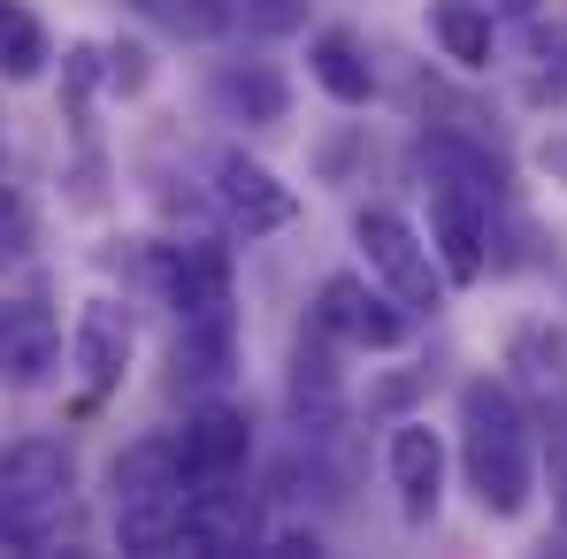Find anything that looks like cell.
<instances>
[{"mask_svg":"<svg viewBox=\"0 0 567 559\" xmlns=\"http://www.w3.org/2000/svg\"><path fill=\"white\" fill-rule=\"evenodd\" d=\"M461 475L491 521H522L537 498V453H529V414L498 375L461 383Z\"/></svg>","mask_w":567,"mask_h":559,"instance_id":"obj_1","label":"cell"},{"mask_svg":"<svg viewBox=\"0 0 567 559\" xmlns=\"http://www.w3.org/2000/svg\"><path fill=\"white\" fill-rule=\"evenodd\" d=\"M107 483H115V545L123 552L154 559V552H177L185 545L192 475L177 460V437H138L131 453H115Z\"/></svg>","mask_w":567,"mask_h":559,"instance_id":"obj_2","label":"cell"},{"mask_svg":"<svg viewBox=\"0 0 567 559\" xmlns=\"http://www.w3.org/2000/svg\"><path fill=\"white\" fill-rule=\"evenodd\" d=\"M353 246H361V261H369V277L399 299V307H414V314H437L445 307V261H437V246L399 215V207H361L353 215Z\"/></svg>","mask_w":567,"mask_h":559,"instance_id":"obj_3","label":"cell"},{"mask_svg":"<svg viewBox=\"0 0 567 559\" xmlns=\"http://www.w3.org/2000/svg\"><path fill=\"white\" fill-rule=\"evenodd\" d=\"M70 445L23 437L0 453V545H47L54 514L70 506Z\"/></svg>","mask_w":567,"mask_h":559,"instance_id":"obj_4","label":"cell"},{"mask_svg":"<svg viewBox=\"0 0 567 559\" xmlns=\"http://www.w3.org/2000/svg\"><path fill=\"white\" fill-rule=\"evenodd\" d=\"M269 545V514H261V490H246L238 475L223 483H192V506H185V545L177 552L199 559H246Z\"/></svg>","mask_w":567,"mask_h":559,"instance_id":"obj_5","label":"cell"},{"mask_svg":"<svg viewBox=\"0 0 567 559\" xmlns=\"http://www.w3.org/2000/svg\"><path fill=\"white\" fill-rule=\"evenodd\" d=\"M491 207H498V191L461 185V177H430V246H437L453 283H475L483 261H491L483 253L491 246Z\"/></svg>","mask_w":567,"mask_h":559,"instance_id":"obj_6","label":"cell"},{"mask_svg":"<svg viewBox=\"0 0 567 559\" xmlns=\"http://www.w3.org/2000/svg\"><path fill=\"white\" fill-rule=\"evenodd\" d=\"M315 322L353 353H399L406 330H414V307H399L391 291H369L361 277H330L315 299Z\"/></svg>","mask_w":567,"mask_h":559,"instance_id":"obj_7","label":"cell"},{"mask_svg":"<svg viewBox=\"0 0 567 559\" xmlns=\"http://www.w3.org/2000/svg\"><path fill=\"white\" fill-rule=\"evenodd\" d=\"M215 207L230 215V230L269 238V230H284V222L299 215V191L284 185L269 162H254L246 146H223V154H215Z\"/></svg>","mask_w":567,"mask_h":559,"instance_id":"obj_8","label":"cell"},{"mask_svg":"<svg viewBox=\"0 0 567 559\" xmlns=\"http://www.w3.org/2000/svg\"><path fill=\"white\" fill-rule=\"evenodd\" d=\"M131 353H138V330H131V307L115 299H85L78 307V330H70V361H78V383L107 398L123 375H131Z\"/></svg>","mask_w":567,"mask_h":559,"instance_id":"obj_9","label":"cell"},{"mask_svg":"<svg viewBox=\"0 0 567 559\" xmlns=\"http://www.w3.org/2000/svg\"><path fill=\"white\" fill-rule=\"evenodd\" d=\"M383 467H391L399 514H406L414 529L437 521V506H445V437H437L430 422H399L391 445H383Z\"/></svg>","mask_w":567,"mask_h":559,"instance_id":"obj_10","label":"cell"},{"mask_svg":"<svg viewBox=\"0 0 567 559\" xmlns=\"http://www.w3.org/2000/svg\"><path fill=\"white\" fill-rule=\"evenodd\" d=\"M54 369H62V322L39 299H0V383L39 391Z\"/></svg>","mask_w":567,"mask_h":559,"instance_id":"obj_11","label":"cell"},{"mask_svg":"<svg viewBox=\"0 0 567 559\" xmlns=\"http://www.w3.org/2000/svg\"><path fill=\"white\" fill-rule=\"evenodd\" d=\"M177 460H185L192 483L246 475V460H254V422H246V406H223V398H207V406L192 414L185 429H177Z\"/></svg>","mask_w":567,"mask_h":559,"instance_id":"obj_12","label":"cell"},{"mask_svg":"<svg viewBox=\"0 0 567 559\" xmlns=\"http://www.w3.org/2000/svg\"><path fill=\"white\" fill-rule=\"evenodd\" d=\"M154 283L177 314H199V307H223L230 299V253L215 238H177V246H154Z\"/></svg>","mask_w":567,"mask_h":559,"instance_id":"obj_13","label":"cell"},{"mask_svg":"<svg viewBox=\"0 0 567 559\" xmlns=\"http://www.w3.org/2000/svg\"><path fill=\"white\" fill-rule=\"evenodd\" d=\"M330 330L322 322H307L299 330V353H291V414H299V429H330L338 422V406H346V383H338V361H330Z\"/></svg>","mask_w":567,"mask_h":559,"instance_id":"obj_14","label":"cell"},{"mask_svg":"<svg viewBox=\"0 0 567 559\" xmlns=\"http://www.w3.org/2000/svg\"><path fill=\"white\" fill-rule=\"evenodd\" d=\"M230 369H238V314H230V299L199 307V314H177V375L215 391Z\"/></svg>","mask_w":567,"mask_h":559,"instance_id":"obj_15","label":"cell"},{"mask_svg":"<svg viewBox=\"0 0 567 559\" xmlns=\"http://www.w3.org/2000/svg\"><path fill=\"white\" fill-rule=\"evenodd\" d=\"M307 77L338 100V107H369L377 100V62H369V46L353 31H315L307 39Z\"/></svg>","mask_w":567,"mask_h":559,"instance_id":"obj_16","label":"cell"},{"mask_svg":"<svg viewBox=\"0 0 567 559\" xmlns=\"http://www.w3.org/2000/svg\"><path fill=\"white\" fill-rule=\"evenodd\" d=\"M430 39L445 46V62H461V70H491L498 15H491V0H430Z\"/></svg>","mask_w":567,"mask_h":559,"instance_id":"obj_17","label":"cell"},{"mask_svg":"<svg viewBox=\"0 0 567 559\" xmlns=\"http://www.w3.org/2000/svg\"><path fill=\"white\" fill-rule=\"evenodd\" d=\"M215 107H223L230 123H284L291 93H284V77L269 62H223V70H215Z\"/></svg>","mask_w":567,"mask_h":559,"instance_id":"obj_18","label":"cell"},{"mask_svg":"<svg viewBox=\"0 0 567 559\" xmlns=\"http://www.w3.org/2000/svg\"><path fill=\"white\" fill-rule=\"evenodd\" d=\"M47 62H54L47 23L23 0H0V85H31V77H47Z\"/></svg>","mask_w":567,"mask_h":559,"instance_id":"obj_19","label":"cell"},{"mask_svg":"<svg viewBox=\"0 0 567 559\" xmlns=\"http://www.w3.org/2000/svg\"><path fill=\"white\" fill-rule=\"evenodd\" d=\"M506 361L522 369V383H537V391H567V330H553V322L514 330Z\"/></svg>","mask_w":567,"mask_h":559,"instance_id":"obj_20","label":"cell"},{"mask_svg":"<svg viewBox=\"0 0 567 559\" xmlns=\"http://www.w3.org/2000/svg\"><path fill=\"white\" fill-rule=\"evenodd\" d=\"M154 15L177 31V39H215L238 23V0H154Z\"/></svg>","mask_w":567,"mask_h":559,"instance_id":"obj_21","label":"cell"},{"mask_svg":"<svg viewBox=\"0 0 567 559\" xmlns=\"http://www.w3.org/2000/svg\"><path fill=\"white\" fill-rule=\"evenodd\" d=\"M16 261H31V207L16 185H0V269H16Z\"/></svg>","mask_w":567,"mask_h":559,"instance_id":"obj_22","label":"cell"},{"mask_svg":"<svg viewBox=\"0 0 567 559\" xmlns=\"http://www.w3.org/2000/svg\"><path fill=\"white\" fill-rule=\"evenodd\" d=\"M238 23L254 39H277V31H299L307 23V0H238Z\"/></svg>","mask_w":567,"mask_h":559,"instance_id":"obj_23","label":"cell"},{"mask_svg":"<svg viewBox=\"0 0 567 559\" xmlns=\"http://www.w3.org/2000/svg\"><path fill=\"white\" fill-rule=\"evenodd\" d=\"M146 85H154L146 46H107V93H115V100H138Z\"/></svg>","mask_w":567,"mask_h":559,"instance_id":"obj_24","label":"cell"},{"mask_svg":"<svg viewBox=\"0 0 567 559\" xmlns=\"http://www.w3.org/2000/svg\"><path fill=\"white\" fill-rule=\"evenodd\" d=\"M261 552H269V559H315V552H322V537H315V529H277Z\"/></svg>","mask_w":567,"mask_h":559,"instance_id":"obj_25","label":"cell"},{"mask_svg":"<svg viewBox=\"0 0 567 559\" xmlns=\"http://www.w3.org/2000/svg\"><path fill=\"white\" fill-rule=\"evenodd\" d=\"M537 169H545L553 185H567V131H553V138H537Z\"/></svg>","mask_w":567,"mask_h":559,"instance_id":"obj_26","label":"cell"},{"mask_svg":"<svg viewBox=\"0 0 567 559\" xmlns=\"http://www.w3.org/2000/svg\"><path fill=\"white\" fill-rule=\"evenodd\" d=\"M560 537H567V475H560Z\"/></svg>","mask_w":567,"mask_h":559,"instance_id":"obj_27","label":"cell"},{"mask_svg":"<svg viewBox=\"0 0 567 559\" xmlns=\"http://www.w3.org/2000/svg\"><path fill=\"white\" fill-rule=\"evenodd\" d=\"M0 162H8V115H0Z\"/></svg>","mask_w":567,"mask_h":559,"instance_id":"obj_28","label":"cell"},{"mask_svg":"<svg viewBox=\"0 0 567 559\" xmlns=\"http://www.w3.org/2000/svg\"><path fill=\"white\" fill-rule=\"evenodd\" d=\"M138 8H154V0H138Z\"/></svg>","mask_w":567,"mask_h":559,"instance_id":"obj_29","label":"cell"}]
</instances>
